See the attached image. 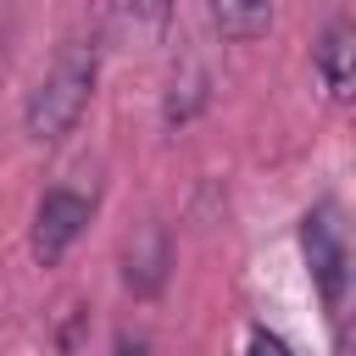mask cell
<instances>
[{
	"label": "cell",
	"mask_w": 356,
	"mask_h": 356,
	"mask_svg": "<svg viewBox=\"0 0 356 356\" xmlns=\"http://www.w3.org/2000/svg\"><path fill=\"white\" fill-rule=\"evenodd\" d=\"M95 78H100V39L95 33H72L50 72L33 83L28 106H22V134L33 145H56L78 128V117L89 111V95H95Z\"/></svg>",
	"instance_id": "1"
},
{
	"label": "cell",
	"mask_w": 356,
	"mask_h": 356,
	"mask_svg": "<svg viewBox=\"0 0 356 356\" xmlns=\"http://www.w3.org/2000/svg\"><path fill=\"white\" fill-rule=\"evenodd\" d=\"M300 250H306V267H312V278L323 289V306L339 317L345 289H350V245H345V222H339L334 200H317L300 217Z\"/></svg>",
	"instance_id": "2"
},
{
	"label": "cell",
	"mask_w": 356,
	"mask_h": 356,
	"mask_svg": "<svg viewBox=\"0 0 356 356\" xmlns=\"http://www.w3.org/2000/svg\"><path fill=\"white\" fill-rule=\"evenodd\" d=\"M89 217H95V189L50 184V189L39 195V206H33V228H28V250H33V261H39V267H56V261L78 245V234H83Z\"/></svg>",
	"instance_id": "3"
},
{
	"label": "cell",
	"mask_w": 356,
	"mask_h": 356,
	"mask_svg": "<svg viewBox=\"0 0 356 356\" xmlns=\"http://www.w3.org/2000/svg\"><path fill=\"white\" fill-rule=\"evenodd\" d=\"M312 61H317V78H323L328 100H350V89H356V28H350L345 17H334V22L323 28Z\"/></svg>",
	"instance_id": "4"
},
{
	"label": "cell",
	"mask_w": 356,
	"mask_h": 356,
	"mask_svg": "<svg viewBox=\"0 0 356 356\" xmlns=\"http://www.w3.org/2000/svg\"><path fill=\"white\" fill-rule=\"evenodd\" d=\"M167 261H172L167 228L145 222V228L128 239V250H122V284H128L134 295H156V289L167 284Z\"/></svg>",
	"instance_id": "5"
},
{
	"label": "cell",
	"mask_w": 356,
	"mask_h": 356,
	"mask_svg": "<svg viewBox=\"0 0 356 356\" xmlns=\"http://www.w3.org/2000/svg\"><path fill=\"white\" fill-rule=\"evenodd\" d=\"M211 22H217L222 39L250 44L273 28V0H211Z\"/></svg>",
	"instance_id": "6"
},
{
	"label": "cell",
	"mask_w": 356,
	"mask_h": 356,
	"mask_svg": "<svg viewBox=\"0 0 356 356\" xmlns=\"http://www.w3.org/2000/svg\"><path fill=\"white\" fill-rule=\"evenodd\" d=\"M111 6H117V22L139 39H156L172 22V0H111Z\"/></svg>",
	"instance_id": "7"
},
{
	"label": "cell",
	"mask_w": 356,
	"mask_h": 356,
	"mask_svg": "<svg viewBox=\"0 0 356 356\" xmlns=\"http://www.w3.org/2000/svg\"><path fill=\"white\" fill-rule=\"evenodd\" d=\"M200 106H206V72H200V61H184V83L172 78V95H167V122L184 128Z\"/></svg>",
	"instance_id": "8"
},
{
	"label": "cell",
	"mask_w": 356,
	"mask_h": 356,
	"mask_svg": "<svg viewBox=\"0 0 356 356\" xmlns=\"http://www.w3.org/2000/svg\"><path fill=\"white\" fill-rule=\"evenodd\" d=\"M111 356H150V339L134 334V328H122V334L111 339Z\"/></svg>",
	"instance_id": "9"
},
{
	"label": "cell",
	"mask_w": 356,
	"mask_h": 356,
	"mask_svg": "<svg viewBox=\"0 0 356 356\" xmlns=\"http://www.w3.org/2000/svg\"><path fill=\"white\" fill-rule=\"evenodd\" d=\"M245 356H289V345H284L278 334H267V328H256V334H250V350H245Z\"/></svg>",
	"instance_id": "10"
}]
</instances>
